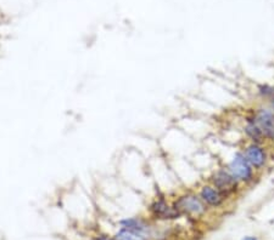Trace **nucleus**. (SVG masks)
<instances>
[{
	"instance_id": "obj_15",
	"label": "nucleus",
	"mask_w": 274,
	"mask_h": 240,
	"mask_svg": "<svg viewBox=\"0 0 274 240\" xmlns=\"http://www.w3.org/2000/svg\"><path fill=\"white\" fill-rule=\"evenodd\" d=\"M272 222H273V223H274V219H273V220H272Z\"/></svg>"
},
{
	"instance_id": "obj_14",
	"label": "nucleus",
	"mask_w": 274,
	"mask_h": 240,
	"mask_svg": "<svg viewBox=\"0 0 274 240\" xmlns=\"http://www.w3.org/2000/svg\"><path fill=\"white\" fill-rule=\"evenodd\" d=\"M241 240H258V238H257V237L247 236V237H245V238H242Z\"/></svg>"
},
{
	"instance_id": "obj_11",
	"label": "nucleus",
	"mask_w": 274,
	"mask_h": 240,
	"mask_svg": "<svg viewBox=\"0 0 274 240\" xmlns=\"http://www.w3.org/2000/svg\"><path fill=\"white\" fill-rule=\"evenodd\" d=\"M256 94L262 102L267 103L274 96V85H270V84L267 83L259 84V85H257Z\"/></svg>"
},
{
	"instance_id": "obj_9",
	"label": "nucleus",
	"mask_w": 274,
	"mask_h": 240,
	"mask_svg": "<svg viewBox=\"0 0 274 240\" xmlns=\"http://www.w3.org/2000/svg\"><path fill=\"white\" fill-rule=\"evenodd\" d=\"M242 132H244L245 138L247 142L253 143H265L263 134H262L261 129L257 125L255 118L248 112L244 117V125H242ZM267 145V143H265Z\"/></svg>"
},
{
	"instance_id": "obj_1",
	"label": "nucleus",
	"mask_w": 274,
	"mask_h": 240,
	"mask_svg": "<svg viewBox=\"0 0 274 240\" xmlns=\"http://www.w3.org/2000/svg\"><path fill=\"white\" fill-rule=\"evenodd\" d=\"M172 204L182 216L193 217V219H201L210 211L208 206L202 202L197 192L194 191H185L178 194L176 198H173Z\"/></svg>"
},
{
	"instance_id": "obj_6",
	"label": "nucleus",
	"mask_w": 274,
	"mask_h": 240,
	"mask_svg": "<svg viewBox=\"0 0 274 240\" xmlns=\"http://www.w3.org/2000/svg\"><path fill=\"white\" fill-rule=\"evenodd\" d=\"M149 213H150L152 219L157 221H174L182 217L178 211L174 209L172 202L165 196H157L149 205Z\"/></svg>"
},
{
	"instance_id": "obj_7",
	"label": "nucleus",
	"mask_w": 274,
	"mask_h": 240,
	"mask_svg": "<svg viewBox=\"0 0 274 240\" xmlns=\"http://www.w3.org/2000/svg\"><path fill=\"white\" fill-rule=\"evenodd\" d=\"M197 194L202 199V202L208 206V209H222L223 206L229 202L227 197L222 193L219 189H217L213 185H211L210 182H203L202 185L199 186L197 188Z\"/></svg>"
},
{
	"instance_id": "obj_5",
	"label": "nucleus",
	"mask_w": 274,
	"mask_h": 240,
	"mask_svg": "<svg viewBox=\"0 0 274 240\" xmlns=\"http://www.w3.org/2000/svg\"><path fill=\"white\" fill-rule=\"evenodd\" d=\"M257 125L263 134L268 146H274V111L265 102H261L251 109Z\"/></svg>"
},
{
	"instance_id": "obj_10",
	"label": "nucleus",
	"mask_w": 274,
	"mask_h": 240,
	"mask_svg": "<svg viewBox=\"0 0 274 240\" xmlns=\"http://www.w3.org/2000/svg\"><path fill=\"white\" fill-rule=\"evenodd\" d=\"M114 240H150L146 236L138 232L126 230V228H120L115 236H112Z\"/></svg>"
},
{
	"instance_id": "obj_8",
	"label": "nucleus",
	"mask_w": 274,
	"mask_h": 240,
	"mask_svg": "<svg viewBox=\"0 0 274 240\" xmlns=\"http://www.w3.org/2000/svg\"><path fill=\"white\" fill-rule=\"evenodd\" d=\"M121 228L131 230L138 233H142L148 238H151L155 233V227L151 225L148 220L142 219V217H126L118 222Z\"/></svg>"
},
{
	"instance_id": "obj_2",
	"label": "nucleus",
	"mask_w": 274,
	"mask_h": 240,
	"mask_svg": "<svg viewBox=\"0 0 274 240\" xmlns=\"http://www.w3.org/2000/svg\"><path fill=\"white\" fill-rule=\"evenodd\" d=\"M225 166H227L228 170L234 175V177L244 187H251V186H253L257 182V180L259 179V176H261V175L257 174L255 169L247 162V159L245 158L241 149H238V151L234 152L230 160Z\"/></svg>"
},
{
	"instance_id": "obj_3",
	"label": "nucleus",
	"mask_w": 274,
	"mask_h": 240,
	"mask_svg": "<svg viewBox=\"0 0 274 240\" xmlns=\"http://www.w3.org/2000/svg\"><path fill=\"white\" fill-rule=\"evenodd\" d=\"M208 182L222 192L228 199H233L241 193L244 186L234 177V175L228 170L227 166H219L218 169L212 171L208 176Z\"/></svg>"
},
{
	"instance_id": "obj_12",
	"label": "nucleus",
	"mask_w": 274,
	"mask_h": 240,
	"mask_svg": "<svg viewBox=\"0 0 274 240\" xmlns=\"http://www.w3.org/2000/svg\"><path fill=\"white\" fill-rule=\"evenodd\" d=\"M94 239L95 240H114L111 236H107V234H98Z\"/></svg>"
},
{
	"instance_id": "obj_4",
	"label": "nucleus",
	"mask_w": 274,
	"mask_h": 240,
	"mask_svg": "<svg viewBox=\"0 0 274 240\" xmlns=\"http://www.w3.org/2000/svg\"><path fill=\"white\" fill-rule=\"evenodd\" d=\"M241 152L258 175H262L269 168L270 146L265 143L246 142L241 147Z\"/></svg>"
},
{
	"instance_id": "obj_13",
	"label": "nucleus",
	"mask_w": 274,
	"mask_h": 240,
	"mask_svg": "<svg viewBox=\"0 0 274 240\" xmlns=\"http://www.w3.org/2000/svg\"><path fill=\"white\" fill-rule=\"evenodd\" d=\"M267 104H268V106H269V107H270V108H272V109H273V111H274V96H273V97H272V98H270V100H269V101H268V102H267Z\"/></svg>"
}]
</instances>
